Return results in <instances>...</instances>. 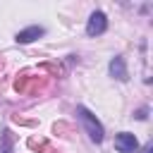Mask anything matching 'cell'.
<instances>
[{
	"instance_id": "5b68a950",
	"label": "cell",
	"mask_w": 153,
	"mask_h": 153,
	"mask_svg": "<svg viewBox=\"0 0 153 153\" xmlns=\"http://www.w3.org/2000/svg\"><path fill=\"white\" fill-rule=\"evenodd\" d=\"M110 74L117 76L120 81H127V79H129V76H127V67H124V57H115V60L110 62Z\"/></svg>"
},
{
	"instance_id": "277c9868",
	"label": "cell",
	"mask_w": 153,
	"mask_h": 153,
	"mask_svg": "<svg viewBox=\"0 0 153 153\" xmlns=\"http://www.w3.org/2000/svg\"><path fill=\"white\" fill-rule=\"evenodd\" d=\"M43 33H45L43 26H29V29H24V31L17 33V43H31V41H36V38L43 36Z\"/></svg>"
},
{
	"instance_id": "52a82bcc",
	"label": "cell",
	"mask_w": 153,
	"mask_h": 153,
	"mask_svg": "<svg viewBox=\"0 0 153 153\" xmlns=\"http://www.w3.org/2000/svg\"><path fill=\"white\" fill-rule=\"evenodd\" d=\"M146 153H153V151H151V148H146Z\"/></svg>"
},
{
	"instance_id": "7a4b0ae2",
	"label": "cell",
	"mask_w": 153,
	"mask_h": 153,
	"mask_svg": "<svg viewBox=\"0 0 153 153\" xmlns=\"http://www.w3.org/2000/svg\"><path fill=\"white\" fill-rule=\"evenodd\" d=\"M105 29H108V19H105V14H103V12H93V14L88 17L86 33H88V36H100Z\"/></svg>"
},
{
	"instance_id": "6da1fadb",
	"label": "cell",
	"mask_w": 153,
	"mask_h": 153,
	"mask_svg": "<svg viewBox=\"0 0 153 153\" xmlns=\"http://www.w3.org/2000/svg\"><path fill=\"white\" fill-rule=\"evenodd\" d=\"M76 115H79V120H81V124H84L86 134L91 136V141L100 143V141H103V124L96 120V115H91L84 105H79V108H76Z\"/></svg>"
},
{
	"instance_id": "8992f818",
	"label": "cell",
	"mask_w": 153,
	"mask_h": 153,
	"mask_svg": "<svg viewBox=\"0 0 153 153\" xmlns=\"http://www.w3.org/2000/svg\"><path fill=\"white\" fill-rule=\"evenodd\" d=\"M136 117H139V120H143V117H146V108H141V110L136 112Z\"/></svg>"
},
{
	"instance_id": "3957f363",
	"label": "cell",
	"mask_w": 153,
	"mask_h": 153,
	"mask_svg": "<svg viewBox=\"0 0 153 153\" xmlns=\"http://www.w3.org/2000/svg\"><path fill=\"white\" fill-rule=\"evenodd\" d=\"M136 146H139V141H136V136L129 134V131H122V134L115 136V148H117L120 153H134Z\"/></svg>"
}]
</instances>
